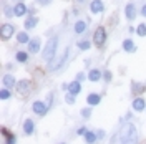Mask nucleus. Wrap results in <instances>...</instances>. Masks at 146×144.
<instances>
[{
    "instance_id": "f257e3e1",
    "label": "nucleus",
    "mask_w": 146,
    "mask_h": 144,
    "mask_svg": "<svg viewBox=\"0 0 146 144\" xmlns=\"http://www.w3.org/2000/svg\"><path fill=\"white\" fill-rule=\"evenodd\" d=\"M136 134V127L131 123H126V124H123L121 131H119V139H121V143H135L138 139Z\"/></svg>"
},
{
    "instance_id": "f03ea898",
    "label": "nucleus",
    "mask_w": 146,
    "mask_h": 144,
    "mask_svg": "<svg viewBox=\"0 0 146 144\" xmlns=\"http://www.w3.org/2000/svg\"><path fill=\"white\" fill-rule=\"evenodd\" d=\"M56 46H58V38H56V36L50 38V40L46 42L45 48H43V53H42V58H43L45 61H50V60L55 56V53H56Z\"/></svg>"
},
{
    "instance_id": "7ed1b4c3",
    "label": "nucleus",
    "mask_w": 146,
    "mask_h": 144,
    "mask_svg": "<svg viewBox=\"0 0 146 144\" xmlns=\"http://www.w3.org/2000/svg\"><path fill=\"white\" fill-rule=\"evenodd\" d=\"M66 58H68V48H66L62 55L53 56V58L48 61V71H56L58 68H62L65 65V61H66Z\"/></svg>"
},
{
    "instance_id": "20e7f679",
    "label": "nucleus",
    "mask_w": 146,
    "mask_h": 144,
    "mask_svg": "<svg viewBox=\"0 0 146 144\" xmlns=\"http://www.w3.org/2000/svg\"><path fill=\"white\" fill-rule=\"evenodd\" d=\"M105 40H106V32H105V28L100 27L95 30V35H93V42H95V45L96 46H101L105 43Z\"/></svg>"
},
{
    "instance_id": "39448f33",
    "label": "nucleus",
    "mask_w": 146,
    "mask_h": 144,
    "mask_svg": "<svg viewBox=\"0 0 146 144\" xmlns=\"http://www.w3.org/2000/svg\"><path fill=\"white\" fill-rule=\"evenodd\" d=\"M13 33H15V27H13V25H10V23H3V25H2L0 35H2L3 40H10Z\"/></svg>"
},
{
    "instance_id": "423d86ee",
    "label": "nucleus",
    "mask_w": 146,
    "mask_h": 144,
    "mask_svg": "<svg viewBox=\"0 0 146 144\" xmlns=\"http://www.w3.org/2000/svg\"><path fill=\"white\" fill-rule=\"evenodd\" d=\"M48 108H50V106H48V104H45L43 101H35V103L32 104V109H33V113L40 114V116H42V114H45L46 111H48Z\"/></svg>"
},
{
    "instance_id": "0eeeda50",
    "label": "nucleus",
    "mask_w": 146,
    "mask_h": 144,
    "mask_svg": "<svg viewBox=\"0 0 146 144\" xmlns=\"http://www.w3.org/2000/svg\"><path fill=\"white\" fill-rule=\"evenodd\" d=\"M40 46H42L40 38H33V40H30V42H28V52H30V53H38Z\"/></svg>"
},
{
    "instance_id": "6e6552de",
    "label": "nucleus",
    "mask_w": 146,
    "mask_h": 144,
    "mask_svg": "<svg viewBox=\"0 0 146 144\" xmlns=\"http://www.w3.org/2000/svg\"><path fill=\"white\" fill-rule=\"evenodd\" d=\"M131 108L135 109V111H143V109L146 108V101H145V98H135L133 99V104H131Z\"/></svg>"
},
{
    "instance_id": "1a4fd4ad",
    "label": "nucleus",
    "mask_w": 146,
    "mask_h": 144,
    "mask_svg": "<svg viewBox=\"0 0 146 144\" xmlns=\"http://www.w3.org/2000/svg\"><path fill=\"white\" fill-rule=\"evenodd\" d=\"M125 15H126L128 20H133V18L136 17V7H135V3H128L126 7H125Z\"/></svg>"
},
{
    "instance_id": "9d476101",
    "label": "nucleus",
    "mask_w": 146,
    "mask_h": 144,
    "mask_svg": "<svg viewBox=\"0 0 146 144\" xmlns=\"http://www.w3.org/2000/svg\"><path fill=\"white\" fill-rule=\"evenodd\" d=\"M101 101V96L98 93H90L88 96H86V103L90 104V106H96V104H100Z\"/></svg>"
},
{
    "instance_id": "9b49d317",
    "label": "nucleus",
    "mask_w": 146,
    "mask_h": 144,
    "mask_svg": "<svg viewBox=\"0 0 146 144\" xmlns=\"http://www.w3.org/2000/svg\"><path fill=\"white\" fill-rule=\"evenodd\" d=\"M13 12H15V17H23L27 13V5L23 2H18L17 5L13 7Z\"/></svg>"
},
{
    "instance_id": "f8f14e48",
    "label": "nucleus",
    "mask_w": 146,
    "mask_h": 144,
    "mask_svg": "<svg viewBox=\"0 0 146 144\" xmlns=\"http://www.w3.org/2000/svg\"><path fill=\"white\" fill-rule=\"evenodd\" d=\"M80 91H82V83L76 81V80L72 81V83H70V88H68V93H72V94H75V96H78Z\"/></svg>"
},
{
    "instance_id": "ddd939ff",
    "label": "nucleus",
    "mask_w": 146,
    "mask_h": 144,
    "mask_svg": "<svg viewBox=\"0 0 146 144\" xmlns=\"http://www.w3.org/2000/svg\"><path fill=\"white\" fill-rule=\"evenodd\" d=\"M103 2L101 0H93L90 3V10H91V13H100V12H103Z\"/></svg>"
},
{
    "instance_id": "4468645a",
    "label": "nucleus",
    "mask_w": 146,
    "mask_h": 144,
    "mask_svg": "<svg viewBox=\"0 0 146 144\" xmlns=\"http://www.w3.org/2000/svg\"><path fill=\"white\" fill-rule=\"evenodd\" d=\"M2 83H3V86H5V88H10V90L17 85V81H15V78H13L12 75H5V76L2 78Z\"/></svg>"
},
{
    "instance_id": "2eb2a0df",
    "label": "nucleus",
    "mask_w": 146,
    "mask_h": 144,
    "mask_svg": "<svg viewBox=\"0 0 146 144\" xmlns=\"http://www.w3.org/2000/svg\"><path fill=\"white\" fill-rule=\"evenodd\" d=\"M33 131H35L33 121H32V119H25V123H23V133L30 136V134H33Z\"/></svg>"
},
{
    "instance_id": "dca6fc26",
    "label": "nucleus",
    "mask_w": 146,
    "mask_h": 144,
    "mask_svg": "<svg viewBox=\"0 0 146 144\" xmlns=\"http://www.w3.org/2000/svg\"><path fill=\"white\" fill-rule=\"evenodd\" d=\"M123 50H125L126 53H131V52H135V50H136V46H135V42H133L131 38H126V40L123 42Z\"/></svg>"
},
{
    "instance_id": "f3484780",
    "label": "nucleus",
    "mask_w": 146,
    "mask_h": 144,
    "mask_svg": "<svg viewBox=\"0 0 146 144\" xmlns=\"http://www.w3.org/2000/svg\"><path fill=\"white\" fill-rule=\"evenodd\" d=\"M101 76H103V73H101L100 70H90V73H88V80L93 81V83L100 81V80H101Z\"/></svg>"
},
{
    "instance_id": "a211bd4d",
    "label": "nucleus",
    "mask_w": 146,
    "mask_h": 144,
    "mask_svg": "<svg viewBox=\"0 0 146 144\" xmlns=\"http://www.w3.org/2000/svg\"><path fill=\"white\" fill-rule=\"evenodd\" d=\"M85 30H86V22L78 20V22L75 23V33H76V35H82V33H85Z\"/></svg>"
},
{
    "instance_id": "6ab92c4d",
    "label": "nucleus",
    "mask_w": 146,
    "mask_h": 144,
    "mask_svg": "<svg viewBox=\"0 0 146 144\" xmlns=\"http://www.w3.org/2000/svg\"><path fill=\"white\" fill-rule=\"evenodd\" d=\"M28 88H30V83H28L27 80H22V81H18V83H17L18 93H27Z\"/></svg>"
},
{
    "instance_id": "aec40b11",
    "label": "nucleus",
    "mask_w": 146,
    "mask_h": 144,
    "mask_svg": "<svg viewBox=\"0 0 146 144\" xmlns=\"http://www.w3.org/2000/svg\"><path fill=\"white\" fill-rule=\"evenodd\" d=\"M36 23H38V18L36 17H28L27 20H25V28H27V30H32V28L36 27Z\"/></svg>"
},
{
    "instance_id": "412c9836",
    "label": "nucleus",
    "mask_w": 146,
    "mask_h": 144,
    "mask_svg": "<svg viewBox=\"0 0 146 144\" xmlns=\"http://www.w3.org/2000/svg\"><path fill=\"white\" fill-rule=\"evenodd\" d=\"M15 58H17L18 63H27V61H28V53H27V52H17Z\"/></svg>"
},
{
    "instance_id": "4be33fe9",
    "label": "nucleus",
    "mask_w": 146,
    "mask_h": 144,
    "mask_svg": "<svg viewBox=\"0 0 146 144\" xmlns=\"http://www.w3.org/2000/svg\"><path fill=\"white\" fill-rule=\"evenodd\" d=\"M17 42L18 43H28V42H30V36H28L27 32H20L17 35Z\"/></svg>"
},
{
    "instance_id": "5701e85b",
    "label": "nucleus",
    "mask_w": 146,
    "mask_h": 144,
    "mask_svg": "<svg viewBox=\"0 0 146 144\" xmlns=\"http://www.w3.org/2000/svg\"><path fill=\"white\" fill-rule=\"evenodd\" d=\"M85 141L86 143H95V141H98V136H96V133H93V131H86Z\"/></svg>"
},
{
    "instance_id": "b1692460",
    "label": "nucleus",
    "mask_w": 146,
    "mask_h": 144,
    "mask_svg": "<svg viewBox=\"0 0 146 144\" xmlns=\"http://www.w3.org/2000/svg\"><path fill=\"white\" fill-rule=\"evenodd\" d=\"M76 46H78L80 50H83V52H85V50H90L91 42H90V40H82V42H78V43H76Z\"/></svg>"
},
{
    "instance_id": "393cba45",
    "label": "nucleus",
    "mask_w": 146,
    "mask_h": 144,
    "mask_svg": "<svg viewBox=\"0 0 146 144\" xmlns=\"http://www.w3.org/2000/svg\"><path fill=\"white\" fill-rule=\"evenodd\" d=\"M136 33H138L139 36H146V23H141V25H138Z\"/></svg>"
},
{
    "instance_id": "a878e982",
    "label": "nucleus",
    "mask_w": 146,
    "mask_h": 144,
    "mask_svg": "<svg viewBox=\"0 0 146 144\" xmlns=\"http://www.w3.org/2000/svg\"><path fill=\"white\" fill-rule=\"evenodd\" d=\"M0 98L2 99H9L10 98V88H2V91H0Z\"/></svg>"
},
{
    "instance_id": "bb28decb",
    "label": "nucleus",
    "mask_w": 146,
    "mask_h": 144,
    "mask_svg": "<svg viewBox=\"0 0 146 144\" xmlns=\"http://www.w3.org/2000/svg\"><path fill=\"white\" fill-rule=\"evenodd\" d=\"M82 116L83 118H90L91 116V109L90 108H83L82 109Z\"/></svg>"
},
{
    "instance_id": "cd10ccee",
    "label": "nucleus",
    "mask_w": 146,
    "mask_h": 144,
    "mask_svg": "<svg viewBox=\"0 0 146 144\" xmlns=\"http://www.w3.org/2000/svg\"><path fill=\"white\" fill-rule=\"evenodd\" d=\"M75 98H76V96H75V94H72V93H68V94H66V103H70V104H72V103H75Z\"/></svg>"
},
{
    "instance_id": "c85d7f7f",
    "label": "nucleus",
    "mask_w": 146,
    "mask_h": 144,
    "mask_svg": "<svg viewBox=\"0 0 146 144\" xmlns=\"http://www.w3.org/2000/svg\"><path fill=\"white\" fill-rule=\"evenodd\" d=\"M35 2L38 3V5H42V7H45V5H48V3H50L52 0H35Z\"/></svg>"
},
{
    "instance_id": "c756f323",
    "label": "nucleus",
    "mask_w": 146,
    "mask_h": 144,
    "mask_svg": "<svg viewBox=\"0 0 146 144\" xmlns=\"http://www.w3.org/2000/svg\"><path fill=\"white\" fill-rule=\"evenodd\" d=\"M85 78H86V76H85V73H78V75H76V78H75V80H76V81H80V83H82V81L85 80Z\"/></svg>"
},
{
    "instance_id": "7c9ffc66",
    "label": "nucleus",
    "mask_w": 146,
    "mask_h": 144,
    "mask_svg": "<svg viewBox=\"0 0 146 144\" xmlns=\"http://www.w3.org/2000/svg\"><path fill=\"white\" fill-rule=\"evenodd\" d=\"M15 141H17V139H15V136L13 134H10L9 137H7V144H13Z\"/></svg>"
},
{
    "instance_id": "2f4dec72",
    "label": "nucleus",
    "mask_w": 146,
    "mask_h": 144,
    "mask_svg": "<svg viewBox=\"0 0 146 144\" xmlns=\"http://www.w3.org/2000/svg\"><path fill=\"white\" fill-rule=\"evenodd\" d=\"M103 76H105V80H106V81H111V73H110V71H105V73H103Z\"/></svg>"
},
{
    "instance_id": "473e14b6",
    "label": "nucleus",
    "mask_w": 146,
    "mask_h": 144,
    "mask_svg": "<svg viewBox=\"0 0 146 144\" xmlns=\"http://www.w3.org/2000/svg\"><path fill=\"white\" fill-rule=\"evenodd\" d=\"M76 133H78L80 136H85V134H86V129H85V127H80V129H78Z\"/></svg>"
},
{
    "instance_id": "72a5a7b5",
    "label": "nucleus",
    "mask_w": 146,
    "mask_h": 144,
    "mask_svg": "<svg viewBox=\"0 0 146 144\" xmlns=\"http://www.w3.org/2000/svg\"><path fill=\"white\" fill-rule=\"evenodd\" d=\"M46 101H48V106H52V101H53V96H52V94H48V98H46Z\"/></svg>"
},
{
    "instance_id": "f704fd0d",
    "label": "nucleus",
    "mask_w": 146,
    "mask_h": 144,
    "mask_svg": "<svg viewBox=\"0 0 146 144\" xmlns=\"http://www.w3.org/2000/svg\"><path fill=\"white\" fill-rule=\"evenodd\" d=\"M2 133H3V136H5V137H9V136H10V133L5 129V127H2Z\"/></svg>"
},
{
    "instance_id": "c9c22d12",
    "label": "nucleus",
    "mask_w": 146,
    "mask_h": 144,
    "mask_svg": "<svg viewBox=\"0 0 146 144\" xmlns=\"http://www.w3.org/2000/svg\"><path fill=\"white\" fill-rule=\"evenodd\" d=\"M68 88H70V85H68V83H63V85H62V90H66V91H68Z\"/></svg>"
},
{
    "instance_id": "e433bc0d",
    "label": "nucleus",
    "mask_w": 146,
    "mask_h": 144,
    "mask_svg": "<svg viewBox=\"0 0 146 144\" xmlns=\"http://www.w3.org/2000/svg\"><path fill=\"white\" fill-rule=\"evenodd\" d=\"M96 136H98V139H100V137L105 136V133H103V131H96Z\"/></svg>"
},
{
    "instance_id": "4c0bfd02",
    "label": "nucleus",
    "mask_w": 146,
    "mask_h": 144,
    "mask_svg": "<svg viewBox=\"0 0 146 144\" xmlns=\"http://www.w3.org/2000/svg\"><path fill=\"white\" fill-rule=\"evenodd\" d=\"M141 13H143V17H146V5L141 7Z\"/></svg>"
}]
</instances>
